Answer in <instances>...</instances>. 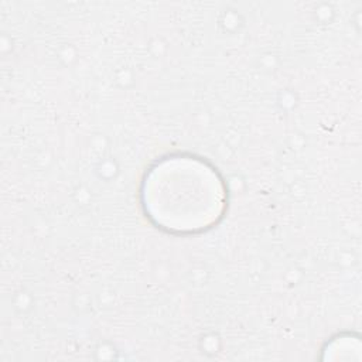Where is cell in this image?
Returning <instances> with one entry per match:
<instances>
[{
	"label": "cell",
	"mask_w": 362,
	"mask_h": 362,
	"mask_svg": "<svg viewBox=\"0 0 362 362\" xmlns=\"http://www.w3.org/2000/svg\"><path fill=\"white\" fill-rule=\"evenodd\" d=\"M141 206L160 229L174 235L205 232L223 218L228 188L201 157L171 154L157 160L141 182Z\"/></svg>",
	"instance_id": "obj_1"
}]
</instances>
